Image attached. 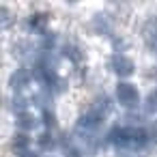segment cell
I'll return each instance as SVG.
<instances>
[{
    "instance_id": "6da1fadb",
    "label": "cell",
    "mask_w": 157,
    "mask_h": 157,
    "mask_svg": "<svg viewBox=\"0 0 157 157\" xmlns=\"http://www.w3.org/2000/svg\"><path fill=\"white\" fill-rule=\"evenodd\" d=\"M116 95H118L121 103H125V105H133V103L138 101V90H136L131 84H118Z\"/></svg>"
},
{
    "instance_id": "7a4b0ae2",
    "label": "cell",
    "mask_w": 157,
    "mask_h": 157,
    "mask_svg": "<svg viewBox=\"0 0 157 157\" xmlns=\"http://www.w3.org/2000/svg\"><path fill=\"white\" fill-rule=\"evenodd\" d=\"M114 67H116V71L118 73H123V75H127V73H131L133 71V63L127 58V56H114Z\"/></svg>"
}]
</instances>
